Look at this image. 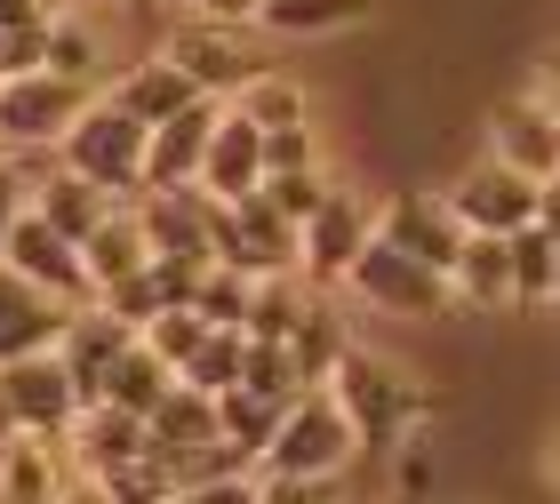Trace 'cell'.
Listing matches in <instances>:
<instances>
[{
  "label": "cell",
  "instance_id": "obj_1",
  "mask_svg": "<svg viewBox=\"0 0 560 504\" xmlns=\"http://www.w3.org/2000/svg\"><path fill=\"white\" fill-rule=\"evenodd\" d=\"M320 385L345 409V424L361 433V457H385V448H400L417 424H432L448 409L441 385H424V376H409L400 361H385V352H369V344H345Z\"/></svg>",
  "mask_w": 560,
  "mask_h": 504
},
{
  "label": "cell",
  "instance_id": "obj_2",
  "mask_svg": "<svg viewBox=\"0 0 560 504\" xmlns=\"http://www.w3.org/2000/svg\"><path fill=\"white\" fill-rule=\"evenodd\" d=\"M144 120H129L113 105V96H89L81 120L57 137V168L72 176H89L96 192H113V200H144Z\"/></svg>",
  "mask_w": 560,
  "mask_h": 504
},
{
  "label": "cell",
  "instance_id": "obj_3",
  "mask_svg": "<svg viewBox=\"0 0 560 504\" xmlns=\"http://www.w3.org/2000/svg\"><path fill=\"white\" fill-rule=\"evenodd\" d=\"M352 465H361V433L345 424V409L328 400V385L296 392L289 409H280L265 457H257V472H304V481H345Z\"/></svg>",
  "mask_w": 560,
  "mask_h": 504
},
{
  "label": "cell",
  "instance_id": "obj_4",
  "mask_svg": "<svg viewBox=\"0 0 560 504\" xmlns=\"http://www.w3.org/2000/svg\"><path fill=\"white\" fill-rule=\"evenodd\" d=\"M209 241H217V265H241L248 281H280V272H296V224L272 216L265 192L217 200V209H209Z\"/></svg>",
  "mask_w": 560,
  "mask_h": 504
},
{
  "label": "cell",
  "instance_id": "obj_5",
  "mask_svg": "<svg viewBox=\"0 0 560 504\" xmlns=\"http://www.w3.org/2000/svg\"><path fill=\"white\" fill-rule=\"evenodd\" d=\"M345 296H361L369 313H393V320H432V313H448V281L441 272H424V265H409L400 248H385L369 233V248L345 265V281H337Z\"/></svg>",
  "mask_w": 560,
  "mask_h": 504
},
{
  "label": "cell",
  "instance_id": "obj_6",
  "mask_svg": "<svg viewBox=\"0 0 560 504\" xmlns=\"http://www.w3.org/2000/svg\"><path fill=\"white\" fill-rule=\"evenodd\" d=\"M89 96H96V89L57 81V72H9V81H0V144H16V153L57 144L72 120H81Z\"/></svg>",
  "mask_w": 560,
  "mask_h": 504
},
{
  "label": "cell",
  "instance_id": "obj_7",
  "mask_svg": "<svg viewBox=\"0 0 560 504\" xmlns=\"http://www.w3.org/2000/svg\"><path fill=\"white\" fill-rule=\"evenodd\" d=\"M161 57L185 72L200 96H217V105H233V96L265 72V57L248 48V24H185V33H176Z\"/></svg>",
  "mask_w": 560,
  "mask_h": 504
},
{
  "label": "cell",
  "instance_id": "obj_8",
  "mask_svg": "<svg viewBox=\"0 0 560 504\" xmlns=\"http://www.w3.org/2000/svg\"><path fill=\"white\" fill-rule=\"evenodd\" d=\"M369 233H376L369 200L328 185V200L296 224V272H304V281H320V289H337V281H345V265L369 248Z\"/></svg>",
  "mask_w": 560,
  "mask_h": 504
},
{
  "label": "cell",
  "instance_id": "obj_9",
  "mask_svg": "<svg viewBox=\"0 0 560 504\" xmlns=\"http://www.w3.org/2000/svg\"><path fill=\"white\" fill-rule=\"evenodd\" d=\"M441 200H448V216L465 224V233H497V241H504V233H521V224L537 216V185H528L521 168L489 161V153H480L465 176H456Z\"/></svg>",
  "mask_w": 560,
  "mask_h": 504
},
{
  "label": "cell",
  "instance_id": "obj_10",
  "mask_svg": "<svg viewBox=\"0 0 560 504\" xmlns=\"http://www.w3.org/2000/svg\"><path fill=\"white\" fill-rule=\"evenodd\" d=\"M376 241L400 248L409 265H424V272H441V281H448L456 248H465V224L448 216L441 192H393L385 209H376Z\"/></svg>",
  "mask_w": 560,
  "mask_h": 504
},
{
  "label": "cell",
  "instance_id": "obj_11",
  "mask_svg": "<svg viewBox=\"0 0 560 504\" xmlns=\"http://www.w3.org/2000/svg\"><path fill=\"white\" fill-rule=\"evenodd\" d=\"M129 344H137V329H129V320H113V313L89 296V305H72V313H65V329H57V344H48V352L65 361L72 392H81V409H89V400L105 392V368H113Z\"/></svg>",
  "mask_w": 560,
  "mask_h": 504
},
{
  "label": "cell",
  "instance_id": "obj_12",
  "mask_svg": "<svg viewBox=\"0 0 560 504\" xmlns=\"http://www.w3.org/2000/svg\"><path fill=\"white\" fill-rule=\"evenodd\" d=\"M0 400H9L16 433H65L72 417H81V392H72V376L57 352H24V361L0 368Z\"/></svg>",
  "mask_w": 560,
  "mask_h": 504
},
{
  "label": "cell",
  "instance_id": "obj_13",
  "mask_svg": "<svg viewBox=\"0 0 560 504\" xmlns=\"http://www.w3.org/2000/svg\"><path fill=\"white\" fill-rule=\"evenodd\" d=\"M0 265L16 272V281H33V289H48L57 305H89V272H81V248H72L65 233H48V224L24 209L16 224H9V248H0Z\"/></svg>",
  "mask_w": 560,
  "mask_h": 504
},
{
  "label": "cell",
  "instance_id": "obj_14",
  "mask_svg": "<svg viewBox=\"0 0 560 504\" xmlns=\"http://www.w3.org/2000/svg\"><path fill=\"white\" fill-rule=\"evenodd\" d=\"M209 209L217 200L200 192V185H176V192H144L137 200V224H144V241H152V257H168V265H217V241H209Z\"/></svg>",
  "mask_w": 560,
  "mask_h": 504
},
{
  "label": "cell",
  "instance_id": "obj_15",
  "mask_svg": "<svg viewBox=\"0 0 560 504\" xmlns=\"http://www.w3.org/2000/svg\"><path fill=\"white\" fill-rule=\"evenodd\" d=\"M217 96H192L185 113H168L161 129L144 137V192H176V185H200V153H209V129H217Z\"/></svg>",
  "mask_w": 560,
  "mask_h": 504
},
{
  "label": "cell",
  "instance_id": "obj_16",
  "mask_svg": "<svg viewBox=\"0 0 560 504\" xmlns=\"http://www.w3.org/2000/svg\"><path fill=\"white\" fill-rule=\"evenodd\" d=\"M489 161L521 168L528 185H545V176L560 168V120L537 105V96H504V105L489 113Z\"/></svg>",
  "mask_w": 560,
  "mask_h": 504
},
{
  "label": "cell",
  "instance_id": "obj_17",
  "mask_svg": "<svg viewBox=\"0 0 560 504\" xmlns=\"http://www.w3.org/2000/svg\"><path fill=\"white\" fill-rule=\"evenodd\" d=\"M257 185H265V129L224 105L217 129H209V153H200V192H209V200H241Z\"/></svg>",
  "mask_w": 560,
  "mask_h": 504
},
{
  "label": "cell",
  "instance_id": "obj_18",
  "mask_svg": "<svg viewBox=\"0 0 560 504\" xmlns=\"http://www.w3.org/2000/svg\"><path fill=\"white\" fill-rule=\"evenodd\" d=\"M65 457H72V472H113V465H129V457H144V417H129V409H113V400H89L81 417L65 424Z\"/></svg>",
  "mask_w": 560,
  "mask_h": 504
},
{
  "label": "cell",
  "instance_id": "obj_19",
  "mask_svg": "<svg viewBox=\"0 0 560 504\" xmlns=\"http://www.w3.org/2000/svg\"><path fill=\"white\" fill-rule=\"evenodd\" d=\"M72 481L65 433H16L0 448V504H57Z\"/></svg>",
  "mask_w": 560,
  "mask_h": 504
},
{
  "label": "cell",
  "instance_id": "obj_20",
  "mask_svg": "<svg viewBox=\"0 0 560 504\" xmlns=\"http://www.w3.org/2000/svg\"><path fill=\"white\" fill-rule=\"evenodd\" d=\"M65 313H72V305H57L48 289L16 281V272L0 265V368L24 361V352H48V344H57V329H65Z\"/></svg>",
  "mask_w": 560,
  "mask_h": 504
},
{
  "label": "cell",
  "instance_id": "obj_21",
  "mask_svg": "<svg viewBox=\"0 0 560 504\" xmlns=\"http://www.w3.org/2000/svg\"><path fill=\"white\" fill-rule=\"evenodd\" d=\"M24 209H33L48 233H65L72 248H81L96 224L120 209V200H113V192H96L89 176H72V168H48V176H33V200H24Z\"/></svg>",
  "mask_w": 560,
  "mask_h": 504
},
{
  "label": "cell",
  "instance_id": "obj_22",
  "mask_svg": "<svg viewBox=\"0 0 560 504\" xmlns=\"http://www.w3.org/2000/svg\"><path fill=\"white\" fill-rule=\"evenodd\" d=\"M448 305L513 313V257H504L497 233H465V248H456V265H448Z\"/></svg>",
  "mask_w": 560,
  "mask_h": 504
},
{
  "label": "cell",
  "instance_id": "obj_23",
  "mask_svg": "<svg viewBox=\"0 0 560 504\" xmlns=\"http://www.w3.org/2000/svg\"><path fill=\"white\" fill-rule=\"evenodd\" d=\"M144 265H152V241H144V224H137V200H120V209L81 241L89 296H96V289H113V281H129V272H144Z\"/></svg>",
  "mask_w": 560,
  "mask_h": 504
},
{
  "label": "cell",
  "instance_id": "obj_24",
  "mask_svg": "<svg viewBox=\"0 0 560 504\" xmlns=\"http://www.w3.org/2000/svg\"><path fill=\"white\" fill-rule=\"evenodd\" d=\"M105 96H113V105L129 113V120H144V129H161V120H168V113H185L200 89H192L185 72L168 65V57H144V65H129V72H120V81H113Z\"/></svg>",
  "mask_w": 560,
  "mask_h": 504
},
{
  "label": "cell",
  "instance_id": "obj_25",
  "mask_svg": "<svg viewBox=\"0 0 560 504\" xmlns=\"http://www.w3.org/2000/svg\"><path fill=\"white\" fill-rule=\"evenodd\" d=\"M217 441V392H192V385H168L161 409L144 417V448L152 457H185V448Z\"/></svg>",
  "mask_w": 560,
  "mask_h": 504
},
{
  "label": "cell",
  "instance_id": "obj_26",
  "mask_svg": "<svg viewBox=\"0 0 560 504\" xmlns=\"http://www.w3.org/2000/svg\"><path fill=\"white\" fill-rule=\"evenodd\" d=\"M376 0H257V24L280 40H320V33H352L369 24Z\"/></svg>",
  "mask_w": 560,
  "mask_h": 504
},
{
  "label": "cell",
  "instance_id": "obj_27",
  "mask_svg": "<svg viewBox=\"0 0 560 504\" xmlns=\"http://www.w3.org/2000/svg\"><path fill=\"white\" fill-rule=\"evenodd\" d=\"M504 257H513V313H545L560 281V241L521 224V233H504Z\"/></svg>",
  "mask_w": 560,
  "mask_h": 504
},
{
  "label": "cell",
  "instance_id": "obj_28",
  "mask_svg": "<svg viewBox=\"0 0 560 504\" xmlns=\"http://www.w3.org/2000/svg\"><path fill=\"white\" fill-rule=\"evenodd\" d=\"M168 385H176V368H168V361H152L144 344H129V352H120V361L105 368V392H96V400H113V409H129V417H152Z\"/></svg>",
  "mask_w": 560,
  "mask_h": 504
},
{
  "label": "cell",
  "instance_id": "obj_29",
  "mask_svg": "<svg viewBox=\"0 0 560 504\" xmlns=\"http://www.w3.org/2000/svg\"><path fill=\"white\" fill-rule=\"evenodd\" d=\"M233 113H248L257 129H296V120H313V96H304V81H289V72H257L241 96H233Z\"/></svg>",
  "mask_w": 560,
  "mask_h": 504
},
{
  "label": "cell",
  "instance_id": "obj_30",
  "mask_svg": "<svg viewBox=\"0 0 560 504\" xmlns=\"http://www.w3.org/2000/svg\"><path fill=\"white\" fill-rule=\"evenodd\" d=\"M272 424H280V400H257V392H217V441H233L248 465L265 457V441H272Z\"/></svg>",
  "mask_w": 560,
  "mask_h": 504
},
{
  "label": "cell",
  "instance_id": "obj_31",
  "mask_svg": "<svg viewBox=\"0 0 560 504\" xmlns=\"http://www.w3.org/2000/svg\"><path fill=\"white\" fill-rule=\"evenodd\" d=\"M304 313H313V296H296V272H280V281H257V296H248V320H241V337L280 344V337H289Z\"/></svg>",
  "mask_w": 560,
  "mask_h": 504
},
{
  "label": "cell",
  "instance_id": "obj_32",
  "mask_svg": "<svg viewBox=\"0 0 560 504\" xmlns=\"http://www.w3.org/2000/svg\"><path fill=\"white\" fill-rule=\"evenodd\" d=\"M40 72H57V81H81V89H96V72H105V48H96V33H89V24L48 16V57H40Z\"/></svg>",
  "mask_w": 560,
  "mask_h": 504
},
{
  "label": "cell",
  "instance_id": "obj_33",
  "mask_svg": "<svg viewBox=\"0 0 560 504\" xmlns=\"http://www.w3.org/2000/svg\"><path fill=\"white\" fill-rule=\"evenodd\" d=\"M248 296H257V281H248L241 265H209L192 281V313L209 320V329H241L248 320Z\"/></svg>",
  "mask_w": 560,
  "mask_h": 504
},
{
  "label": "cell",
  "instance_id": "obj_34",
  "mask_svg": "<svg viewBox=\"0 0 560 504\" xmlns=\"http://www.w3.org/2000/svg\"><path fill=\"white\" fill-rule=\"evenodd\" d=\"M241 352H248L241 329H209V337H200V352L176 368V385H192V392H233V385H241Z\"/></svg>",
  "mask_w": 560,
  "mask_h": 504
},
{
  "label": "cell",
  "instance_id": "obj_35",
  "mask_svg": "<svg viewBox=\"0 0 560 504\" xmlns=\"http://www.w3.org/2000/svg\"><path fill=\"white\" fill-rule=\"evenodd\" d=\"M280 344H289V361H296V385H304V392H313L320 376H328V361H337V352H345V337H337V320H328L320 305L304 313V320H296V329L280 337Z\"/></svg>",
  "mask_w": 560,
  "mask_h": 504
},
{
  "label": "cell",
  "instance_id": "obj_36",
  "mask_svg": "<svg viewBox=\"0 0 560 504\" xmlns=\"http://www.w3.org/2000/svg\"><path fill=\"white\" fill-rule=\"evenodd\" d=\"M200 337H209V320H200L192 305H168V313H152L144 329H137V344L152 352V361H168V368H185L192 352H200Z\"/></svg>",
  "mask_w": 560,
  "mask_h": 504
},
{
  "label": "cell",
  "instance_id": "obj_37",
  "mask_svg": "<svg viewBox=\"0 0 560 504\" xmlns=\"http://www.w3.org/2000/svg\"><path fill=\"white\" fill-rule=\"evenodd\" d=\"M241 392H257V400H280V409H289V400L304 392V385H296V361H289V344H257V337H248V352H241Z\"/></svg>",
  "mask_w": 560,
  "mask_h": 504
},
{
  "label": "cell",
  "instance_id": "obj_38",
  "mask_svg": "<svg viewBox=\"0 0 560 504\" xmlns=\"http://www.w3.org/2000/svg\"><path fill=\"white\" fill-rule=\"evenodd\" d=\"M96 489H105L113 504H168V496H176L168 465L152 457V448H144V457H129V465H113V472H96Z\"/></svg>",
  "mask_w": 560,
  "mask_h": 504
},
{
  "label": "cell",
  "instance_id": "obj_39",
  "mask_svg": "<svg viewBox=\"0 0 560 504\" xmlns=\"http://www.w3.org/2000/svg\"><path fill=\"white\" fill-rule=\"evenodd\" d=\"M257 192H265V209H272V216L304 224V216H313L320 200H328V168H289V176H265Z\"/></svg>",
  "mask_w": 560,
  "mask_h": 504
},
{
  "label": "cell",
  "instance_id": "obj_40",
  "mask_svg": "<svg viewBox=\"0 0 560 504\" xmlns=\"http://www.w3.org/2000/svg\"><path fill=\"white\" fill-rule=\"evenodd\" d=\"M96 305H105L113 320H129V329H144L152 313H168V296H161V281H152V265H144V272H129V281L96 289Z\"/></svg>",
  "mask_w": 560,
  "mask_h": 504
},
{
  "label": "cell",
  "instance_id": "obj_41",
  "mask_svg": "<svg viewBox=\"0 0 560 504\" xmlns=\"http://www.w3.org/2000/svg\"><path fill=\"white\" fill-rule=\"evenodd\" d=\"M289 168H320V129H313V120L265 129V176H289Z\"/></svg>",
  "mask_w": 560,
  "mask_h": 504
},
{
  "label": "cell",
  "instance_id": "obj_42",
  "mask_svg": "<svg viewBox=\"0 0 560 504\" xmlns=\"http://www.w3.org/2000/svg\"><path fill=\"white\" fill-rule=\"evenodd\" d=\"M257 504H345V481H304V472H257Z\"/></svg>",
  "mask_w": 560,
  "mask_h": 504
},
{
  "label": "cell",
  "instance_id": "obj_43",
  "mask_svg": "<svg viewBox=\"0 0 560 504\" xmlns=\"http://www.w3.org/2000/svg\"><path fill=\"white\" fill-rule=\"evenodd\" d=\"M168 504H257V472H224V481H192Z\"/></svg>",
  "mask_w": 560,
  "mask_h": 504
},
{
  "label": "cell",
  "instance_id": "obj_44",
  "mask_svg": "<svg viewBox=\"0 0 560 504\" xmlns=\"http://www.w3.org/2000/svg\"><path fill=\"white\" fill-rule=\"evenodd\" d=\"M48 57V24H16V33H0V72H40Z\"/></svg>",
  "mask_w": 560,
  "mask_h": 504
},
{
  "label": "cell",
  "instance_id": "obj_45",
  "mask_svg": "<svg viewBox=\"0 0 560 504\" xmlns=\"http://www.w3.org/2000/svg\"><path fill=\"white\" fill-rule=\"evenodd\" d=\"M24 200H33V176H24L16 161H0V248H9V224L24 216Z\"/></svg>",
  "mask_w": 560,
  "mask_h": 504
},
{
  "label": "cell",
  "instance_id": "obj_46",
  "mask_svg": "<svg viewBox=\"0 0 560 504\" xmlns=\"http://www.w3.org/2000/svg\"><path fill=\"white\" fill-rule=\"evenodd\" d=\"M65 16V0H0V33H16V24H48Z\"/></svg>",
  "mask_w": 560,
  "mask_h": 504
},
{
  "label": "cell",
  "instance_id": "obj_47",
  "mask_svg": "<svg viewBox=\"0 0 560 504\" xmlns=\"http://www.w3.org/2000/svg\"><path fill=\"white\" fill-rule=\"evenodd\" d=\"M200 24H257V0H192Z\"/></svg>",
  "mask_w": 560,
  "mask_h": 504
},
{
  "label": "cell",
  "instance_id": "obj_48",
  "mask_svg": "<svg viewBox=\"0 0 560 504\" xmlns=\"http://www.w3.org/2000/svg\"><path fill=\"white\" fill-rule=\"evenodd\" d=\"M528 224H537V233H552V241H560V168H552L545 185H537V216H528Z\"/></svg>",
  "mask_w": 560,
  "mask_h": 504
},
{
  "label": "cell",
  "instance_id": "obj_49",
  "mask_svg": "<svg viewBox=\"0 0 560 504\" xmlns=\"http://www.w3.org/2000/svg\"><path fill=\"white\" fill-rule=\"evenodd\" d=\"M57 504H113V496H105V489H96V481H89V472H72V481H65V496H57Z\"/></svg>",
  "mask_w": 560,
  "mask_h": 504
},
{
  "label": "cell",
  "instance_id": "obj_50",
  "mask_svg": "<svg viewBox=\"0 0 560 504\" xmlns=\"http://www.w3.org/2000/svg\"><path fill=\"white\" fill-rule=\"evenodd\" d=\"M528 96H537V105H545V113L560 120V65H552V72H545V81H537V89H528Z\"/></svg>",
  "mask_w": 560,
  "mask_h": 504
},
{
  "label": "cell",
  "instance_id": "obj_51",
  "mask_svg": "<svg viewBox=\"0 0 560 504\" xmlns=\"http://www.w3.org/2000/svg\"><path fill=\"white\" fill-rule=\"evenodd\" d=\"M545 481H552V496H560V424H552V441H545Z\"/></svg>",
  "mask_w": 560,
  "mask_h": 504
},
{
  "label": "cell",
  "instance_id": "obj_52",
  "mask_svg": "<svg viewBox=\"0 0 560 504\" xmlns=\"http://www.w3.org/2000/svg\"><path fill=\"white\" fill-rule=\"evenodd\" d=\"M16 441V417H9V400H0V448H9Z\"/></svg>",
  "mask_w": 560,
  "mask_h": 504
},
{
  "label": "cell",
  "instance_id": "obj_53",
  "mask_svg": "<svg viewBox=\"0 0 560 504\" xmlns=\"http://www.w3.org/2000/svg\"><path fill=\"white\" fill-rule=\"evenodd\" d=\"M120 9H137V16H144V9H161V0H120Z\"/></svg>",
  "mask_w": 560,
  "mask_h": 504
},
{
  "label": "cell",
  "instance_id": "obj_54",
  "mask_svg": "<svg viewBox=\"0 0 560 504\" xmlns=\"http://www.w3.org/2000/svg\"><path fill=\"white\" fill-rule=\"evenodd\" d=\"M552 305H560V281H552Z\"/></svg>",
  "mask_w": 560,
  "mask_h": 504
},
{
  "label": "cell",
  "instance_id": "obj_55",
  "mask_svg": "<svg viewBox=\"0 0 560 504\" xmlns=\"http://www.w3.org/2000/svg\"><path fill=\"white\" fill-rule=\"evenodd\" d=\"M400 504H417V496H400Z\"/></svg>",
  "mask_w": 560,
  "mask_h": 504
},
{
  "label": "cell",
  "instance_id": "obj_56",
  "mask_svg": "<svg viewBox=\"0 0 560 504\" xmlns=\"http://www.w3.org/2000/svg\"><path fill=\"white\" fill-rule=\"evenodd\" d=\"M0 81H9V72H0Z\"/></svg>",
  "mask_w": 560,
  "mask_h": 504
}]
</instances>
